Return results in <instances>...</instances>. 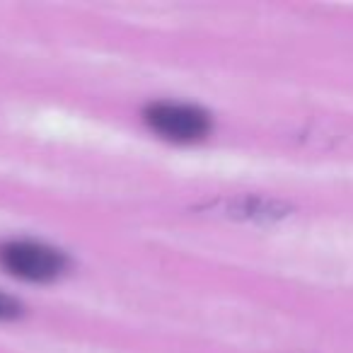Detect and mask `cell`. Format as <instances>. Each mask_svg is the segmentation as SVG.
<instances>
[{"label":"cell","instance_id":"cell-3","mask_svg":"<svg viewBox=\"0 0 353 353\" xmlns=\"http://www.w3.org/2000/svg\"><path fill=\"white\" fill-rule=\"evenodd\" d=\"M22 314V303L15 300L12 295L3 293L0 290V322H6V319H15Z\"/></svg>","mask_w":353,"mask_h":353},{"label":"cell","instance_id":"cell-2","mask_svg":"<svg viewBox=\"0 0 353 353\" xmlns=\"http://www.w3.org/2000/svg\"><path fill=\"white\" fill-rule=\"evenodd\" d=\"M148 128L172 143H196L211 133L213 121L201 107L184 102H155L143 112Z\"/></svg>","mask_w":353,"mask_h":353},{"label":"cell","instance_id":"cell-1","mask_svg":"<svg viewBox=\"0 0 353 353\" xmlns=\"http://www.w3.org/2000/svg\"><path fill=\"white\" fill-rule=\"evenodd\" d=\"M0 266L15 279L49 283L68 269V259L61 250L44 242L8 240L0 245Z\"/></svg>","mask_w":353,"mask_h":353}]
</instances>
